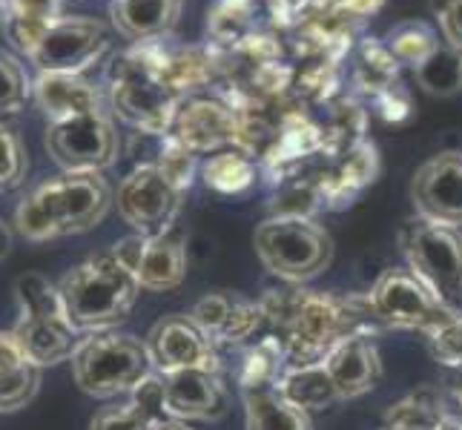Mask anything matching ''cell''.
I'll return each instance as SVG.
<instances>
[{"label":"cell","mask_w":462,"mask_h":430,"mask_svg":"<svg viewBox=\"0 0 462 430\" xmlns=\"http://www.w3.org/2000/svg\"><path fill=\"white\" fill-rule=\"evenodd\" d=\"M141 284L113 250L78 264L60 281V298L78 333H104L133 313Z\"/></svg>","instance_id":"4"},{"label":"cell","mask_w":462,"mask_h":430,"mask_svg":"<svg viewBox=\"0 0 462 430\" xmlns=\"http://www.w3.org/2000/svg\"><path fill=\"white\" fill-rule=\"evenodd\" d=\"M167 138L193 155L236 147V109L225 98H184L175 109Z\"/></svg>","instance_id":"14"},{"label":"cell","mask_w":462,"mask_h":430,"mask_svg":"<svg viewBox=\"0 0 462 430\" xmlns=\"http://www.w3.org/2000/svg\"><path fill=\"white\" fill-rule=\"evenodd\" d=\"M382 43L388 46V52L396 58V63H408L413 69L439 50L434 29L422 21H405L400 26H393Z\"/></svg>","instance_id":"32"},{"label":"cell","mask_w":462,"mask_h":430,"mask_svg":"<svg viewBox=\"0 0 462 430\" xmlns=\"http://www.w3.org/2000/svg\"><path fill=\"white\" fill-rule=\"evenodd\" d=\"M376 169H379V158H376L374 143L362 141L359 147H354L350 152L328 158L325 169L316 172L313 184L319 189L322 204L342 206L354 201L362 189L376 178Z\"/></svg>","instance_id":"21"},{"label":"cell","mask_w":462,"mask_h":430,"mask_svg":"<svg viewBox=\"0 0 462 430\" xmlns=\"http://www.w3.org/2000/svg\"><path fill=\"white\" fill-rule=\"evenodd\" d=\"M32 98L50 124L69 121L75 115H87L95 109H104L101 92L84 75L63 72H38L32 81Z\"/></svg>","instance_id":"20"},{"label":"cell","mask_w":462,"mask_h":430,"mask_svg":"<svg viewBox=\"0 0 462 430\" xmlns=\"http://www.w3.org/2000/svg\"><path fill=\"white\" fill-rule=\"evenodd\" d=\"M354 84L368 98H379L382 92L400 84V63L388 52L382 41H362L354 67Z\"/></svg>","instance_id":"27"},{"label":"cell","mask_w":462,"mask_h":430,"mask_svg":"<svg viewBox=\"0 0 462 430\" xmlns=\"http://www.w3.org/2000/svg\"><path fill=\"white\" fill-rule=\"evenodd\" d=\"M109 46V32L95 18H63L46 29V35L35 46L29 60L38 72H63L84 75L101 60Z\"/></svg>","instance_id":"12"},{"label":"cell","mask_w":462,"mask_h":430,"mask_svg":"<svg viewBox=\"0 0 462 430\" xmlns=\"http://www.w3.org/2000/svg\"><path fill=\"white\" fill-rule=\"evenodd\" d=\"M284 364H288V359H284L282 342L276 336H267L245 353L242 371H238V385H242L245 393L276 388L284 373Z\"/></svg>","instance_id":"30"},{"label":"cell","mask_w":462,"mask_h":430,"mask_svg":"<svg viewBox=\"0 0 462 430\" xmlns=\"http://www.w3.org/2000/svg\"><path fill=\"white\" fill-rule=\"evenodd\" d=\"M437 21L442 29V38L448 41L451 50L462 52V0H451Z\"/></svg>","instance_id":"43"},{"label":"cell","mask_w":462,"mask_h":430,"mask_svg":"<svg viewBox=\"0 0 462 430\" xmlns=\"http://www.w3.org/2000/svg\"><path fill=\"white\" fill-rule=\"evenodd\" d=\"M167 38V35H164ZM164 38L138 41L109 63V101L113 113L138 133L164 138L172 126L181 98L167 84L158 67L167 52Z\"/></svg>","instance_id":"3"},{"label":"cell","mask_w":462,"mask_h":430,"mask_svg":"<svg viewBox=\"0 0 462 430\" xmlns=\"http://www.w3.org/2000/svg\"><path fill=\"white\" fill-rule=\"evenodd\" d=\"M448 388H451V393H454L457 405L462 407V361L454 364V368H448Z\"/></svg>","instance_id":"46"},{"label":"cell","mask_w":462,"mask_h":430,"mask_svg":"<svg viewBox=\"0 0 462 430\" xmlns=\"http://www.w3.org/2000/svg\"><path fill=\"white\" fill-rule=\"evenodd\" d=\"M150 164H155L158 169H162L167 178L181 189H189V184H193V172H196V155L189 152L187 147H181L179 141L172 138H162V150L155 152V158Z\"/></svg>","instance_id":"36"},{"label":"cell","mask_w":462,"mask_h":430,"mask_svg":"<svg viewBox=\"0 0 462 430\" xmlns=\"http://www.w3.org/2000/svg\"><path fill=\"white\" fill-rule=\"evenodd\" d=\"M41 368H26L18 373H0V413L18 410L38 393Z\"/></svg>","instance_id":"39"},{"label":"cell","mask_w":462,"mask_h":430,"mask_svg":"<svg viewBox=\"0 0 462 430\" xmlns=\"http://www.w3.org/2000/svg\"><path fill=\"white\" fill-rule=\"evenodd\" d=\"M402 250L411 273L431 290L445 307H462V233L431 218H411L402 227Z\"/></svg>","instance_id":"7"},{"label":"cell","mask_w":462,"mask_h":430,"mask_svg":"<svg viewBox=\"0 0 462 430\" xmlns=\"http://www.w3.org/2000/svg\"><path fill=\"white\" fill-rule=\"evenodd\" d=\"M26 175V152L21 138L6 124H0V193L14 189Z\"/></svg>","instance_id":"37"},{"label":"cell","mask_w":462,"mask_h":430,"mask_svg":"<svg viewBox=\"0 0 462 430\" xmlns=\"http://www.w3.org/2000/svg\"><path fill=\"white\" fill-rule=\"evenodd\" d=\"M437 430H462V419L459 416H451V413H445Z\"/></svg>","instance_id":"48"},{"label":"cell","mask_w":462,"mask_h":430,"mask_svg":"<svg viewBox=\"0 0 462 430\" xmlns=\"http://www.w3.org/2000/svg\"><path fill=\"white\" fill-rule=\"evenodd\" d=\"M26 368H35V364L26 356L14 330H0V373H18Z\"/></svg>","instance_id":"41"},{"label":"cell","mask_w":462,"mask_h":430,"mask_svg":"<svg viewBox=\"0 0 462 430\" xmlns=\"http://www.w3.org/2000/svg\"><path fill=\"white\" fill-rule=\"evenodd\" d=\"M32 98V81L23 63L0 50V115H14Z\"/></svg>","instance_id":"34"},{"label":"cell","mask_w":462,"mask_h":430,"mask_svg":"<svg viewBox=\"0 0 462 430\" xmlns=\"http://www.w3.org/2000/svg\"><path fill=\"white\" fill-rule=\"evenodd\" d=\"M204 175V184L216 189V193H225V196H236V193H245V189L256 181V164L253 158L242 150H221L216 152L210 161L201 167Z\"/></svg>","instance_id":"31"},{"label":"cell","mask_w":462,"mask_h":430,"mask_svg":"<svg viewBox=\"0 0 462 430\" xmlns=\"http://www.w3.org/2000/svg\"><path fill=\"white\" fill-rule=\"evenodd\" d=\"M276 390L301 410H319V407H328L339 399L325 361L301 364V368H284Z\"/></svg>","instance_id":"24"},{"label":"cell","mask_w":462,"mask_h":430,"mask_svg":"<svg viewBox=\"0 0 462 430\" xmlns=\"http://www.w3.org/2000/svg\"><path fill=\"white\" fill-rule=\"evenodd\" d=\"M259 4L267 9L270 21H273V26H279V32H288L301 9V0H259Z\"/></svg>","instance_id":"44"},{"label":"cell","mask_w":462,"mask_h":430,"mask_svg":"<svg viewBox=\"0 0 462 430\" xmlns=\"http://www.w3.org/2000/svg\"><path fill=\"white\" fill-rule=\"evenodd\" d=\"M267 325L284 347L288 368L325 361L342 339L376 333L382 325L368 296H325L310 290H270L262 301Z\"/></svg>","instance_id":"1"},{"label":"cell","mask_w":462,"mask_h":430,"mask_svg":"<svg viewBox=\"0 0 462 430\" xmlns=\"http://www.w3.org/2000/svg\"><path fill=\"white\" fill-rule=\"evenodd\" d=\"M147 350L152 368L158 373L172 371H218L216 344L201 333V327L189 316H167L147 336Z\"/></svg>","instance_id":"15"},{"label":"cell","mask_w":462,"mask_h":430,"mask_svg":"<svg viewBox=\"0 0 462 430\" xmlns=\"http://www.w3.org/2000/svg\"><path fill=\"white\" fill-rule=\"evenodd\" d=\"M189 318L201 327V333L218 344H242L262 325H267L264 310L256 301H247L238 293H210L204 296L189 313Z\"/></svg>","instance_id":"17"},{"label":"cell","mask_w":462,"mask_h":430,"mask_svg":"<svg viewBox=\"0 0 462 430\" xmlns=\"http://www.w3.org/2000/svg\"><path fill=\"white\" fill-rule=\"evenodd\" d=\"M382 4L385 0H339V6L347 12V14H354V18L362 23L365 18H371V14H376L382 9Z\"/></svg>","instance_id":"45"},{"label":"cell","mask_w":462,"mask_h":430,"mask_svg":"<svg viewBox=\"0 0 462 430\" xmlns=\"http://www.w3.org/2000/svg\"><path fill=\"white\" fill-rule=\"evenodd\" d=\"M445 416V402L439 390L420 388L408 393L402 402L391 405L382 430H437Z\"/></svg>","instance_id":"28"},{"label":"cell","mask_w":462,"mask_h":430,"mask_svg":"<svg viewBox=\"0 0 462 430\" xmlns=\"http://www.w3.org/2000/svg\"><path fill=\"white\" fill-rule=\"evenodd\" d=\"M362 133H365V109L350 98L333 101L330 115L322 126V152L328 158L345 155L365 141Z\"/></svg>","instance_id":"29"},{"label":"cell","mask_w":462,"mask_h":430,"mask_svg":"<svg viewBox=\"0 0 462 430\" xmlns=\"http://www.w3.org/2000/svg\"><path fill=\"white\" fill-rule=\"evenodd\" d=\"M116 256L133 270L141 290H175L187 276V250L179 233L130 235L113 247Z\"/></svg>","instance_id":"13"},{"label":"cell","mask_w":462,"mask_h":430,"mask_svg":"<svg viewBox=\"0 0 462 430\" xmlns=\"http://www.w3.org/2000/svg\"><path fill=\"white\" fill-rule=\"evenodd\" d=\"M325 368L339 399H356V396L374 390L382 381V356L374 333H354V336L342 339L325 356Z\"/></svg>","instance_id":"19"},{"label":"cell","mask_w":462,"mask_h":430,"mask_svg":"<svg viewBox=\"0 0 462 430\" xmlns=\"http://www.w3.org/2000/svg\"><path fill=\"white\" fill-rule=\"evenodd\" d=\"M9 247H12V233H9V227L4 224V221H0V259L6 256Z\"/></svg>","instance_id":"47"},{"label":"cell","mask_w":462,"mask_h":430,"mask_svg":"<svg viewBox=\"0 0 462 430\" xmlns=\"http://www.w3.org/2000/svg\"><path fill=\"white\" fill-rule=\"evenodd\" d=\"M417 81L425 92L448 98V95L462 89V52L451 50V46H439V50L425 58L417 69Z\"/></svg>","instance_id":"33"},{"label":"cell","mask_w":462,"mask_h":430,"mask_svg":"<svg viewBox=\"0 0 462 430\" xmlns=\"http://www.w3.org/2000/svg\"><path fill=\"white\" fill-rule=\"evenodd\" d=\"M411 198L422 218L462 227V152H439L411 181Z\"/></svg>","instance_id":"16"},{"label":"cell","mask_w":462,"mask_h":430,"mask_svg":"<svg viewBox=\"0 0 462 430\" xmlns=\"http://www.w3.org/2000/svg\"><path fill=\"white\" fill-rule=\"evenodd\" d=\"M181 189L155 164H138L118 187V213L138 235L167 233L181 206Z\"/></svg>","instance_id":"11"},{"label":"cell","mask_w":462,"mask_h":430,"mask_svg":"<svg viewBox=\"0 0 462 430\" xmlns=\"http://www.w3.org/2000/svg\"><path fill=\"white\" fill-rule=\"evenodd\" d=\"M9 18V0H0V26H6Z\"/></svg>","instance_id":"50"},{"label":"cell","mask_w":462,"mask_h":430,"mask_svg":"<svg viewBox=\"0 0 462 430\" xmlns=\"http://www.w3.org/2000/svg\"><path fill=\"white\" fill-rule=\"evenodd\" d=\"M113 204L101 172H63L43 181L18 204L14 227L29 242H52L98 227Z\"/></svg>","instance_id":"2"},{"label":"cell","mask_w":462,"mask_h":430,"mask_svg":"<svg viewBox=\"0 0 462 430\" xmlns=\"http://www.w3.org/2000/svg\"><path fill=\"white\" fill-rule=\"evenodd\" d=\"M46 150L63 172H101L116 164L121 138L113 115L106 109H95L46 126Z\"/></svg>","instance_id":"9"},{"label":"cell","mask_w":462,"mask_h":430,"mask_svg":"<svg viewBox=\"0 0 462 430\" xmlns=\"http://www.w3.org/2000/svg\"><path fill=\"white\" fill-rule=\"evenodd\" d=\"M113 23L126 41H152L170 35L179 21L181 0H113Z\"/></svg>","instance_id":"22"},{"label":"cell","mask_w":462,"mask_h":430,"mask_svg":"<svg viewBox=\"0 0 462 430\" xmlns=\"http://www.w3.org/2000/svg\"><path fill=\"white\" fill-rule=\"evenodd\" d=\"M247 430H310L308 410L288 402L276 388L247 390Z\"/></svg>","instance_id":"25"},{"label":"cell","mask_w":462,"mask_h":430,"mask_svg":"<svg viewBox=\"0 0 462 430\" xmlns=\"http://www.w3.org/2000/svg\"><path fill=\"white\" fill-rule=\"evenodd\" d=\"M89 430H155L141 413L126 402V405H118V407H106L101 410L98 416L92 419V427Z\"/></svg>","instance_id":"40"},{"label":"cell","mask_w":462,"mask_h":430,"mask_svg":"<svg viewBox=\"0 0 462 430\" xmlns=\"http://www.w3.org/2000/svg\"><path fill=\"white\" fill-rule=\"evenodd\" d=\"M63 18V0H9L6 38L23 58L35 52L46 29Z\"/></svg>","instance_id":"23"},{"label":"cell","mask_w":462,"mask_h":430,"mask_svg":"<svg viewBox=\"0 0 462 430\" xmlns=\"http://www.w3.org/2000/svg\"><path fill=\"white\" fill-rule=\"evenodd\" d=\"M130 405L144 416L152 427L158 425H164L170 416V410H167V396H164V376L152 371L147 379H141L138 385L130 390Z\"/></svg>","instance_id":"35"},{"label":"cell","mask_w":462,"mask_h":430,"mask_svg":"<svg viewBox=\"0 0 462 430\" xmlns=\"http://www.w3.org/2000/svg\"><path fill=\"white\" fill-rule=\"evenodd\" d=\"M14 296L21 305V318L12 330L32 364L46 368V364L72 359L78 344H81V333L67 313L60 287H55L41 273H26L14 281Z\"/></svg>","instance_id":"5"},{"label":"cell","mask_w":462,"mask_h":430,"mask_svg":"<svg viewBox=\"0 0 462 430\" xmlns=\"http://www.w3.org/2000/svg\"><path fill=\"white\" fill-rule=\"evenodd\" d=\"M374 104H376V109L382 113V118L385 121H402V118H408V113H411V92L402 87V81L396 84V87H391V89H385L379 95V98H374Z\"/></svg>","instance_id":"42"},{"label":"cell","mask_w":462,"mask_h":430,"mask_svg":"<svg viewBox=\"0 0 462 430\" xmlns=\"http://www.w3.org/2000/svg\"><path fill=\"white\" fill-rule=\"evenodd\" d=\"M155 430H189L181 419H167L164 425H158Z\"/></svg>","instance_id":"49"},{"label":"cell","mask_w":462,"mask_h":430,"mask_svg":"<svg viewBox=\"0 0 462 430\" xmlns=\"http://www.w3.org/2000/svg\"><path fill=\"white\" fill-rule=\"evenodd\" d=\"M376 318L388 327L431 333L457 310H448L411 270H388L368 293Z\"/></svg>","instance_id":"10"},{"label":"cell","mask_w":462,"mask_h":430,"mask_svg":"<svg viewBox=\"0 0 462 430\" xmlns=\"http://www.w3.org/2000/svg\"><path fill=\"white\" fill-rule=\"evenodd\" d=\"M262 264L284 281H308L333 259L330 235L305 215H273L256 230Z\"/></svg>","instance_id":"8"},{"label":"cell","mask_w":462,"mask_h":430,"mask_svg":"<svg viewBox=\"0 0 462 430\" xmlns=\"http://www.w3.org/2000/svg\"><path fill=\"white\" fill-rule=\"evenodd\" d=\"M428 344L437 361L445 368H454L462 361V313H451L442 325L428 333Z\"/></svg>","instance_id":"38"},{"label":"cell","mask_w":462,"mask_h":430,"mask_svg":"<svg viewBox=\"0 0 462 430\" xmlns=\"http://www.w3.org/2000/svg\"><path fill=\"white\" fill-rule=\"evenodd\" d=\"M164 376L167 410L172 419H218L227 413V388L218 371H172Z\"/></svg>","instance_id":"18"},{"label":"cell","mask_w":462,"mask_h":430,"mask_svg":"<svg viewBox=\"0 0 462 430\" xmlns=\"http://www.w3.org/2000/svg\"><path fill=\"white\" fill-rule=\"evenodd\" d=\"M259 18V0H216L207 18V38L218 50L236 46L238 41L250 38Z\"/></svg>","instance_id":"26"},{"label":"cell","mask_w":462,"mask_h":430,"mask_svg":"<svg viewBox=\"0 0 462 430\" xmlns=\"http://www.w3.org/2000/svg\"><path fill=\"white\" fill-rule=\"evenodd\" d=\"M147 344L118 333H89L72 353V373L78 388L95 399H113L130 393L141 379L152 373Z\"/></svg>","instance_id":"6"}]
</instances>
